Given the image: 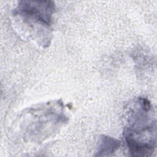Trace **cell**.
I'll return each mask as SVG.
<instances>
[{
	"mask_svg": "<svg viewBox=\"0 0 157 157\" xmlns=\"http://www.w3.org/2000/svg\"><path fill=\"white\" fill-rule=\"evenodd\" d=\"M125 119L123 137L130 154L151 155L156 147V123L151 102L144 98L134 99L127 106Z\"/></svg>",
	"mask_w": 157,
	"mask_h": 157,
	"instance_id": "6da1fadb",
	"label": "cell"
},
{
	"mask_svg": "<svg viewBox=\"0 0 157 157\" xmlns=\"http://www.w3.org/2000/svg\"><path fill=\"white\" fill-rule=\"evenodd\" d=\"M55 10L52 1H21L12 12L16 21L25 26L28 36L43 47L52 39V16Z\"/></svg>",
	"mask_w": 157,
	"mask_h": 157,
	"instance_id": "7a4b0ae2",
	"label": "cell"
},
{
	"mask_svg": "<svg viewBox=\"0 0 157 157\" xmlns=\"http://www.w3.org/2000/svg\"><path fill=\"white\" fill-rule=\"evenodd\" d=\"M22 115L20 124L25 137L38 142L47 138L67 120L63 113V104L59 101L34 106Z\"/></svg>",
	"mask_w": 157,
	"mask_h": 157,
	"instance_id": "3957f363",
	"label": "cell"
},
{
	"mask_svg": "<svg viewBox=\"0 0 157 157\" xmlns=\"http://www.w3.org/2000/svg\"><path fill=\"white\" fill-rule=\"evenodd\" d=\"M120 142L116 139L107 136L99 137L95 156H107L114 153L120 147Z\"/></svg>",
	"mask_w": 157,
	"mask_h": 157,
	"instance_id": "277c9868",
	"label": "cell"
}]
</instances>
